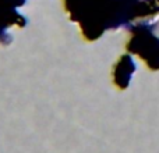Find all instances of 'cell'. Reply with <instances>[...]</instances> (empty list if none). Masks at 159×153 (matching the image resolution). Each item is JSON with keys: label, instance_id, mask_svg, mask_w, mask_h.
<instances>
[{"label": "cell", "instance_id": "obj_1", "mask_svg": "<svg viewBox=\"0 0 159 153\" xmlns=\"http://www.w3.org/2000/svg\"><path fill=\"white\" fill-rule=\"evenodd\" d=\"M13 24L21 27L25 24V18L20 15L14 7L0 3V41H3L7 36V28Z\"/></svg>", "mask_w": 159, "mask_h": 153}, {"label": "cell", "instance_id": "obj_2", "mask_svg": "<svg viewBox=\"0 0 159 153\" xmlns=\"http://www.w3.org/2000/svg\"><path fill=\"white\" fill-rule=\"evenodd\" d=\"M0 3H4L7 6H11V7L16 8L17 6H22L25 3V0H0Z\"/></svg>", "mask_w": 159, "mask_h": 153}]
</instances>
